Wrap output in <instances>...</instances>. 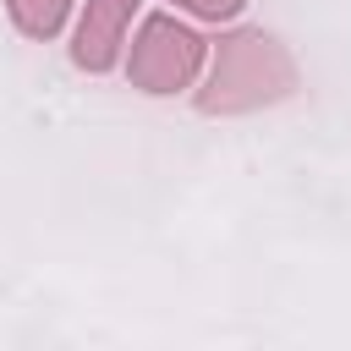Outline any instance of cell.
<instances>
[{"label":"cell","instance_id":"1","mask_svg":"<svg viewBox=\"0 0 351 351\" xmlns=\"http://www.w3.org/2000/svg\"><path fill=\"white\" fill-rule=\"evenodd\" d=\"M126 5H132V0H99V5H93V16L82 22V44H77V60H82V66H104V60H110L115 22H121Z\"/></svg>","mask_w":351,"mask_h":351}]
</instances>
